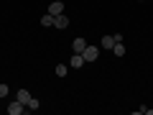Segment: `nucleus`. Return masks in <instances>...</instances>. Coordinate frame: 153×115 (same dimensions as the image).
Here are the masks:
<instances>
[{
	"label": "nucleus",
	"instance_id": "f257e3e1",
	"mask_svg": "<svg viewBox=\"0 0 153 115\" xmlns=\"http://www.w3.org/2000/svg\"><path fill=\"white\" fill-rule=\"evenodd\" d=\"M82 56H84V61H94V59L100 56V49H97V46H89V44H87V49L82 51Z\"/></svg>",
	"mask_w": 153,
	"mask_h": 115
},
{
	"label": "nucleus",
	"instance_id": "f03ea898",
	"mask_svg": "<svg viewBox=\"0 0 153 115\" xmlns=\"http://www.w3.org/2000/svg\"><path fill=\"white\" fill-rule=\"evenodd\" d=\"M23 110H26V105H23L21 100H13V102L8 105V113H10V115H21Z\"/></svg>",
	"mask_w": 153,
	"mask_h": 115
},
{
	"label": "nucleus",
	"instance_id": "7ed1b4c3",
	"mask_svg": "<svg viewBox=\"0 0 153 115\" xmlns=\"http://www.w3.org/2000/svg\"><path fill=\"white\" fill-rule=\"evenodd\" d=\"M84 64H87V61H84V56H82V54H74V56H71V61H69L71 69H79V66H84Z\"/></svg>",
	"mask_w": 153,
	"mask_h": 115
},
{
	"label": "nucleus",
	"instance_id": "20e7f679",
	"mask_svg": "<svg viewBox=\"0 0 153 115\" xmlns=\"http://www.w3.org/2000/svg\"><path fill=\"white\" fill-rule=\"evenodd\" d=\"M49 13H51V16H59V13H64V3H59V0H54V3H51V5H49Z\"/></svg>",
	"mask_w": 153,
	"mask_h": 115
},
{
	"label": "nucleus",
	"instance_id": "39448f33",
	"mask_svg": "<svg viewBox=\"0 0 153 115\" xmlns=\"http://www.w3.org/2000/svg\"><path fill=\"white\" fill-rule=\"evenodd\" d=\"M71 49H74V54H82V51L87 49V41H84V38H74V44H71Z\"/></svg>",
	"mask_w": 153,
	"mask_h": 115
},
{
	"label": "nucleus",
	"instance_id": "423d86ee",
	"mask_svg": "<svg viewBox=\"0 0 153 115\" xmlns=\"http://www.w3.org/2000/svg\"><path fill=\"white\" fill-rule=\"evenodd\" d=\"M54 26H56V28H66V26H69V18H66L64 13H59V16L54 18Z\"/></svg>",
	"mask_w": 153,
	"mask_h": 115
},
{
	"label": "nucleus",
	"instance_id": "0eeeda50",
	"mask_svg": "<svg viewBox=\"0 0 153 115\" xmlns=\"http://www.w3.org/2000/svg\"><path fill=\"white\" fill-rule=\"evenodd\" d=\"M16 100H21V102L26 105L28 100H31V92H28V90H18V92H16Z\"/></svg>",
	"mask_w": 153,
	"mask_h": 115
},
{
	"label": "nucleus",
	"instance_id": "6e6552de",
	"mask_svg": "<svg viewBox=\"0 0 153 115\" xmlns=\"http://www.w3.org/2000/svg\"><path fill=\"white\" fill-rule=\"evenodd\" d=\"M110 51H112L115 56H123V54H125V46H123V41H117V44H115V46H112Z\"/></svg>",
	"mask_w": 153,
	"mask_h": 115
},
{
	"label": "nucleus",
	"instance_id": "1a4fd4ad",
	"mask_svg": "<svg viewBox=\"0 0 153 115\" xmlns=\"http://www.w3.org/2000/svg\"><path fill=\"white\" fill-rule=\"evenodd\" d=\"M100 44H102L105 49H112V46H115V36H102V41H100Z\"/></svg>",
	"mask_w": 153,
	"mask_h": 115
},
{
	"label": "nucleus",
	"instance_id": "9d476101",
	"mask_svg": "<svg viewBox=\"0 0 153 115\" xmlns=\"http://www.w3.org/2000/svg\"><path fill=\"white\" fill-rule=\"evenodd\" d=\"M38 108H41V102H38L36 97H31V100H28V102H26V110H33V113H36Z\"/></svg>",
	"mask_w": 153,
	"mask_h": 115
},
{
	"label": "nucleus",
	"instance_id": "9b49d317",
	"mask_svg": "<svg viewBox=\"0 0 153 115\" xmlns=\"http://www.w3.org/2000/svg\"><path fill=\"white\" fill-rule=\"evenodd\" d=\"M41 26H46V28H51V26H54V16H51V13H46V16L41 18Z\"/></svg>",
	"mask_w": 153,
	"mask_h": 115
},
{
	"label": "nucleus",
	"instance_id": "f8f14e48",
	"mask_svg": "<svg viewBox=\"0 0 153 115\" xmlns=\"http://www.w3.org/2000/svg\"><path fill=\"white\" fill-rule=\"evenodd\" d=\"M66 72H69V64H56V74L59 77H66Z\"/></svg>",
	"mask_w": 153,
	"mask_h": 115
},
{
	"label": "nucleus",
	"instance_id": "ddd939ff",
	"mask_svg": "<svg viewBox=\"0 0 153 115\" xmlns=\"http://www.w3.org/2000/svg\"><path fill=\"white\" fill-rule=\"evenodd\" d=\"M8 92H10V87L8 84H0V97H8Z\"/></svg>",
	"mask_w": 153,
	"mask_h": 115
},
{
	"label": "nucleus",
	"instance_id": "4468645a",
	"mask_svg": "<svg viewBox=\"0 0 153 115\" xmlns=\"http://www.w3.org/2000/svg\"><path fill=\"white\" fill-rule=\"evenodd\" d=\"M138 3H140V0H138Z\"/></svg>",
	"mask_w": 153,
	"mask_h": 115
},
{
	"label": "nucleus",
	"instance_id": "2eb2a0df",
	"mask_svg": "<svg viewBox=\"0 0 153 115\" xmlns=\"http://www.w3.org/2000/svg\"><path fill=\"white\" fill-rule=\"evenodd\" d=\"M0 100H3V97H0Z\"/></svg>",
	"mask_w": 153,
	"mask_h": 115
}]
</instances>
